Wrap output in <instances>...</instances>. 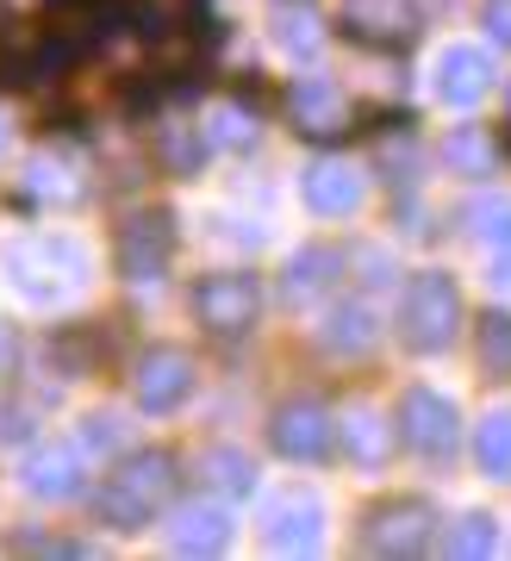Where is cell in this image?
Masks as SVG:
<instances>
[{"mask_svg":"<svg viewBox=\"0 0 511 561\" xmlns=\"http://www.w3.org/2000/svg\"><path fill=\"white\" fill-rule=\"evenodd\" d=\"M169 481H175L169 461L144 456V461H132V468H118L113 481L100 486V512L113 524H125V530H138V524H150V512L169 500Z\"/></svg>","mask_w":511,"mask_h":561,"instance_id":"cell-1","label":"cell"},{"mask_svg":"<svg viewBox=\"0 0 511 561\" xmlns=\"http://www.w3.org/2000/svg\"><path fill=\"white\" fill-rule=\"evenodd\" d=\"M450 331H455V287L443 275L412 280V294H406V343L412 350H443Z\"/></svg>","mask_w":511,"mask_h":561,"instance_id":"cell-2","label":"cell"},{"mask_svg":"<svg viewBox=\"0 0 511 561\" xmlns=\"http://www.w3.org/2000/svg\"><path fill=\"white\" fill-rule=\"evenodd\" d=\"M399 437L412 443V449H424V456H443L455 437V405L424 393V387H412L406 405H399Z\"/></svg>","mask_w":511,"mask_h":561,"instance_id":"cell-3","label":"cell"},{"mask_svg":"<svg viewBox=\"0 0 511 561\" xmlns=\"http://www.w3.org/2000/svg\"><path fill=\"white\" fill-rule=\"evenodd\" d=\"M188 393H194V362L181 356V350H157V356L144 362V375H138L144 412H175Z\"/></svg>","mask_w":511,"mask_h":561,"instance_id":"cell-4","label":"cell"},{"mask_svg":"<svg viewBox=\"0 0 511 561\" xmlns=\"http://www.w3.org/2000/svg\"><path fill=\"white\" fill-rule=\"evenodd\" d=\"M194 312L213 324V331H243L250 312H256V287L243 275H213V280H200Z\"/></svg>","mask_w":511,"mask_h":561,"instance_id":"cell-5","label":"cell"},{"mask_svg":"<svg viewBox=\"0 0 511 561\" xmlns=\"http://www.w3.org/2000/svg\"><path fill=\"white\" fill-rule=\"evenodd\" d=\"M118 262H125V275L132 280H157L162 262H169V225L162 219H138L118 243Z\"/></svg>","mask_w":511,"mask_h":561,"instance_id":"cell-6","label":"cell"},{"mask_svg":"<svg viewBox=\"0 0 511 561\" xmlns=\"http://www.w3.org/2000/svg\"><path fill=\"white\" fill-rule=\"evenodd\" d=\"M436 94H443L450 106H474L480 94H487V57L468 50V44L450 50V57L436 62Z\"/></svg>","mask_w":511,"mask_h":561,"instance_id":"cell-7","label":"cell"},{"mask_svg":"<svg viewBox=\"0 0 511 561\" xmlns=\"http://www.w3.org/2000/svg\"><path fill=\"white\" fill-rule=\"evenodd\" d=\"M350 25L368 38H412V0H350Z\"/></svg>","mask_w":511,"mask_h":561,"instance_id":"cell-8","label":"cell"},{"mask_svg":"<svg viewBox=\"0 0 511 561\" xmlns=\"http://www.w3.org/2000/svg\"><path fill=\"white\" fill-rule=\"evenodd\" d=\"M306 201H313L318 213H350V206H355L350 169H337V162H318L313 175H306Z\"/></svg>","mask_w":511,"mask_h":561,"instance_id":"cell-9","label":"cell"},{"mask_svg":"<svg viewBox=\"0 0 511 561\" xmlns=\"http://www.w3.org/2000/svg\"><path fill=\"white\" fill-rule=\"evenodd\" d=\"M325 443H331V431H325V419H318L313 405H306V412H287V419H281V449H287V456L318 461V456H325Z\"/></svg>","mask_w":511,"mask_h":561,"instance_id":"cell-10","label":"cell"},{"mask_svg":"<svg viewBox=\"0 0 511 561\" xmlns=\"http://www.w3.org/2000/svg\"><path fill=\"white\" fill-rule=\"evenodd\" d=\"M32 493H50V500H69V493H76V456H69V449H50V456H38L32 461Z\"/></svg>","mask_w":511,"mask_h":561,"instance_id":"cell-11","label":"cell"},{"mask_svg":"<svg viewBox=\"0 0 511 561\" xmlns=\"http://www.w3.org/2000/svg\"><path fill=\"white\" fill-rule=\"evenodd\" d=\"M294 106H299V119H306V131H337V94L325 88V81H306L294 94Z\"/></svg>","mask_w":511,"mask_h":561,"instance_id":"cell-12","label":"cell"},{"mask_svg":"<svg viewBox=\"0 0 511 561\" xmlns=\"http://www.w3.org/2000/svg\"><path fill=\"white\" fill-rule=\"evenodd\" d=\"M480 461H487L492 481L511 474V412L506 419H487V431H480Z\"/></svg>","mask_w":511,"mask_h":561,"instance_id":"cell-13","label":"cell"},{"mask_svg":"<svg viewBox=\"0 0 511 561\" xmlns=\"http://www.w3.org/2000/svg\"><path fill=\"white\" fill-rule=\"evenodd\" d=\"M487 362L499 368V375H511V319H487Z\"/></svg>","mask_w":511,"mask_h":561,"instance_id":"cell-14","label":"cell"},{"mask_svg":"<svg viewBox=\"0 0 511 561\" xmlns=\"http://www.w3.org/2000/svg\"><path fill=\"white\" fill-rule=\"evenodd\" d=\"M206 468H218V474H213L218 486H250V474H243V456H231V449L206 456Z\"/></svg>","mask_w":511,"mask_h":561,"instance_id":"cell-15","label":"cell"},{"mask_svg":"<svg viewBox=\"0 0 511 561\" xmlns=\"http://www.w3.org/2000/svg\"><path fill=\"white\" fill-rule=\"evenodd\" d=\"M462 549H487V518H468V530H462Z\"/></svg>","mask_w":511,"mask_h":561,"instance_id":"cell-16","label":"cell"},{"mask_svg":"<svg viewBox=\"0 0 511 561\" xmlns=\"http://www.w3.org/2000/svg\"><path fill=\"white\" fill-rule=\"evenodd\" d=\"M492 32H506V38H511V0H506V7L492 0Z\"/></svg>","mask_w":511,"mask_h":561,"instance_id":"cell-17","label":"cell"},{"mask_svg":"<svg viewBox=\"0 0 511 561\" xmlns=\"http://www.w3.org/2000/svg\"><path fill=\"white\" fill-rule=\"evenodd\" d=\"M0 356H7V337H0Z\"/></svg>","mask_w":511,"mask_h":561,"instance_id":"cell-18","label":"cell"}]
</instances>
